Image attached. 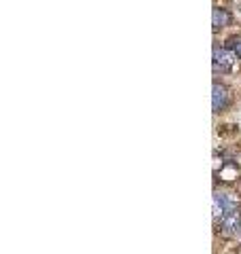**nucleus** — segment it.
Segmentation results:
<instances>
[{"mask_svg":"<svg viewBox=\"0 0 241 254\" xmlns=\"http://www.w3.org/2000/svg\"><path fill=\"white\" fill-rule=\"evenodd\" d=\"M231 23V13L227 9H222V6H214V11H212V26L214 30L218 32L222 28H227Z\"/></svg>","mask_w":241,"mask_h":254,"instance_id":"20e7f679","label":"nucleus"},{"mask_svg":"<svg viewBox=\"0 0 241 254\" xmlns=\"http://www.w3.org/2000/svg\"><path fill=\"white\" fill-rule=\"evenodd\" d=\"M220 225H222V233H224V235H235L239 229H241V214H239L237 210L229 212Z\"/></svg>","mask_w":241,"mask_h":254,"instance_id":"7ed1b4c3","label":"nucleus"},{"mask_svg":"<svg viewBox=\"0 0 241 254\" xmlns=\"http://www.w3.org/2000/svg\"><path fill=\"white\" fill-rule=\"evenodd\" d=\"M237 62V53H233L231 49H214V70L216 72H231L233 66Z\"/></svg>","mask_w":241,"mask_h":254,"instance_id":"f257e3e1","label":"nucleus"},{"mask_svg":"<svg viewBox=\"0 0 241 254\" xmlns=\"http://www.w3.org/2000/svg\"><path fill=\"white\" fill-rule=\"evenodd\" d=\"M227 106H229L227 87L220 85V83H214V87H212V108H214V113H220V110H224Z\"/></svg>","mask_w":241,"mask_h":254,"instance_id":"f03ea898","label":"nucleus"}]
</instances>
